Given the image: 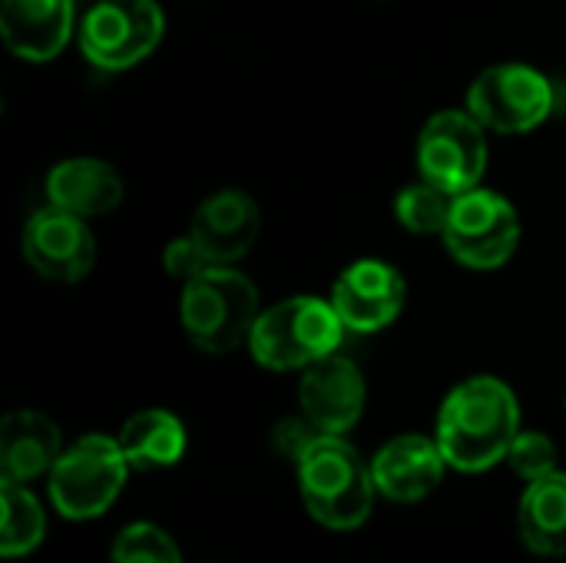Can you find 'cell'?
Listing matches in <instances>:
<instances>
[{
	"label": "cell",
	"mask_w": 566,
	"mask_h": 563,
	"mask_svg": "<svg viewBox=\"0 0 566 563\" xmlns=\"http://www.w3.org/2000/svg\"><path fill=\"white\" fill-rule=\"evenodd\" d=\"M521 435V405L514 392L491 375L461 382L438 411V445L451 468L464 475L491 471L507 458Z\"/></svg>",
	"instance_id": "cell-1"
},
{
	"label": "cell",
	"mask_w": 566,
	"mask_h": 563,
	"mask_svg": "<svg viewBox=\"0 0 566 563\" xmlns=\"http://www.w3.org/2000/svg\"><path fill=\"white\" fill-rule=\"evenodd\" d=\"M298 488L308 514L328 531H355L371 518L375 478L345 435H318L298 458Z\"/></svg>",
	"instance_id": "cell-2"
},
{
	"label": "cell",
	"mask_w": 566,
	"mask_h": 563,
	"mask_svg": "<svg viewBox=\"0 0 566 563\" xmlns=\"http://www.w3.org/2000/svg\"><path fill=\"white\" fill-rule=\"evenodd\" d=\"M259 319V292L252 279L235 269L212 265L199 279L182 285L179 322L186 338L209 355H229L249 345Z\"/></svg>",
	"instance_id": "cell-3"
},
{
	"label": "cell",
	"mask_w": 566,
	"mask_h": 563,
	"mask_svg": "<svg viewBox=\"0 0 566 563\" xmlns=\"http://www.w3.org/2000/svg\"><path fill=\"white\" fill-rule=\"evenodd\" d=\"M342 335L345 322L338 319L332 302H322L315 295H295L259 312L249 348L262 368L305 372L308 365L335 355Z\"/></svg>",
	"instance_id": "cell-4"
},
{
	"label": "cell",
	"mask_w": 566,
	"mask_h": 563,
	"mask_svg": "<svg viewBox=\"0 0 566 563\" xmlns=\"http://www.w3.org/2000/svg\"><path fill=\"white\" fill-rule=\"evenodd\" d=\"M129 475V461L116 438L86 435L63 448L50 471L53 508L70 521H93L113 508Z\"/></svg>",
	"instance_id": "cell-5"
},
{
	"label": "cell",
	"mask_w": 566,
	"mask_h": 563,
	"mask_svg": "<svg viewBox=\"0 0 566 563\" xmlns=\"http://www.w3.org/2000/svg\"><path fill=\"white\" fill-rule=\"evenodd\" d=\"M166 30L156 0H99L80 20V50L99 70H129L146 60Z\"/></svg>",
	"instance_id": "cell-6"
},
{
	"label": "cell",
	"mask_w": 566,
	"mask_h": 563,
	"mask_svg": "<svg viewBox=\"0 0 566 563\" xmlns=\"http://www.w3.org/2000/svg\"><path fill=\"white\" fill-rule=\"evenodd\" d=\"M441 239L461 265L501 269L521 242V216L511 199L491 189H468L454 196Z\"/></svg>",
	"instance_id": "cell-7"
},
{
	"label": "cell",
	"mask_w": 566,
	"mask_h": 563,
	"mask_svg": "<svg viewBox=\"0 0 566 563\" xmlns=\"http://www.w3.org/2000/svg\"><path fill=\"white\" fill-rule=\"evenodd\" d=\"M554 110L551 80L527 63L488 66L468 90V113L494 133H531Z\"/></svg>",
	"instance_id": "cell-8"
},
{
	"label": "cell",
	"mask_w": 566,
	"mask_h": 563,
	"mask_svg": "<svg viewBox=\"0 0 566 563\" xmlns=\"http://www.w3.org/2000/svg\"><path fill=\"white\" fill-rule=\"evenodd\" d=\"M418 169L421 179L451 196L478 189L488 169L484 126L468 110L434 113L418 136Z\"/></svg>",
	"instance_id": "cell-9"
},
{
	"label": "cell",
	"mask_w": 566,
	"mask_h": 563,
	"mask_svg": "<svg viewBox=\"0 0 566 563\" xmlns=\"http://www.w3.org/2000/svg\"><path fill=\"white\" fill-rule=\"evenodd\" d=\"M23 259L50 282H80L96 262V242L83 216L46 206L23 229Z\"/></svg>",
	"instance_id": "cell-10"
},
{
	"label": "cell",
	"mask_w": 566,
	"mask_h": 563,
	"mask_svg": "<svg viewBox=\"0 0 566 563\" xmlns=\"http://www.w3.org/2000/svg\"><path fill=\"white\" fill-rule=\"evenodd\" d=\"M408 282L405 275L381 259L352 262L332 285V305L348 332H381L405 309Z\"/></svg>",
	"instance_id": "cell-11"
},
{
	"label": "cell",
	"mask_w": 566,
	"mask_h": 563,
	"mask_svg": "<svg viewBox=\"0 0 566 563\" xmlns=\"http://www.w3.org/2000/svg\"><path fill=\"white\" fill-rule=\"evenodd\" d=\"M298 405L322 435H348L365 411L361 368L338 352L308 365L298 382Z\"/></svg>",
	"instance_id": "cell-12"
},
{
	"label": "cell",
	"mask_w": 566,
	"mask_h": 563,
	"mask_svg": "<svg viewBox=\"0 0 566 563\" xmlns=\"http://www.w3.org/2000/svg\"><path fill=\"white\" fill-rule=\"evenodd\" d=\"M448 458L438 445V438L424 435H401L391 438L371 461V478L381 498L398 504L424 501L444 478Z\"/></svg>",
	"instance_id": "cell-13"
},
{
	"label": "cell",
	"mask_w": 566,
	"mask_h": 563,
	"mask_svg": "<svg viewBox=\"0 0 566 563\" xmlns=\"http://www.w3.org/2000/svg\"><path fill=\"white\" fill-rule=\"evenodd\" d=\"M259 229H262L259 202L242 189H219L199 202L189 236L209 252L216 265H232L255 246Z\"/></svg>",
	"instance_id": "cell-14"
},
{
	"label": "cell",
	"mask_w": 566,
	"mask_h": 563,
	"mask_svg": "<svg viewBox=\"0 0 566 563\" xmlns=\"http://www.w3.org/2000/svg\"><path fill=\"white\" fill-rule=\"evenodd\" d=\"M73 0H3L0 37L3 46L30 63H46L63 53L73 37Z\"/></svg>",
	"instance_id": "cell-15"
},
{
	"label": "cell",
	"mask_w": 566,
	"mask_h": 563,
	"mask_svg": "<svg viewBox=\"0 0 566 563\" xmlns=\"http://www.w3.org/2000/svg\"><path fill=\"white\" fill-rule=\"evenodd\" d=\"M46 202L83 219L106 216L123 202V179L106 159L73 156L50 169Z\"/></svg>",
	"instance_id": "cell-16"
},
{
	"label": "cell",
	"mask_w": 566,
	"mask_h": 563,
	"mask_svg": "<svg viewBox=\"0 0 566 563\" xmlns=\"http://www.w3.org/2000/svg\"><path fill=\"white\" fill-rule=\"evenodd\" d=\"M63 455L60 428L40 411H10L0 421V481L27 484L53 471Z\"/></svg>",
	"instance_id": "cell-17"
},
{
	"label": "cell",
	"mask_w": 566,
	"mask_h": 563,
	"mask_svg": "<svg viewBox=\"0 0 566 563\" xmlns=\"http://www.w3.org/2000/svg\"><path fill=\"white\" fill-rule=\"evenodd\" d=\"M521 541L531 554L564 557L566 554V475L554 471L531 481L517 508Z\"/></svg>",
	"instance_id": "cell-18"
},
{
	"label": "cell",
	"mask_w": 566,
	"mask_h": 563,
	"mask_svg": "<svg viewBox=\"0 0 566 563\" xmlns=\"http://www.w3.org/2000/svg\"><path fill=\"white\" fill-rule=\"evenodd\" d=\"M119 448L129 468H172L186 455V428L176 415L163 408L136 411L119 428Z\"/></svg>",
	"instance_id": "cell-19"
},
{
	"label": "cell",
	"mask_w": 566,
	"mask_h": 563,
	"mask_svg": "<svg viewBox=\"0 0 566 563\" xmlns=\"http://www.w3.org/2000/svg\"><path fill=\"white\" fill-rule=\"evenodd\" d=\"M46 534V514L27 484L0 481V554L23 557L40 548Z\"/></svg>",
	"instance_id": "cell-20"
},
{
	"label": "cell",
	"mask_w": 566,
	"mask_h": 563,
	"mask_svg": "<svg viewBox=\"0 0 566 563\" xmlns=\"http://www.w3.org/2000/svg\"><path fill=\"white\" fill-rule=\"evenodd\" d=\"M451 202L454 196L431 186L428 179L405 186L395 199V216L398 222L415 232V236H444L448 216H451Z\"/></svg>",
	"instance_id": "cell-21"
},
{
	"label": "cell",
	"mask_w": 566,
	"mask_h": 563,
	"mask_svg": "<svg viewBox=\"0 0 566 563\" xmlns=\"http://www.w3.org/2000/svg\"><path fill=\"white\" fill-rule=\"evenodd\" d=\"M113 563H182V554L163 528L129 524L113 544Z\"/></svg>",
	"instance_id": "cell-22"
},
{
	"label": "cell",
	"mask_w": 566,
	"mask_h": 563,
	"mask_svg": "<svg viewBox=\"0 0 566 563\" xmlns=\"http://www.w3.org/2000/svg\"><path fill=\"white\" fill-rule=\"evenodd\" d=\"M507 465L531 484L557 471V448L544 431H521L507 451Z\"/></svg>",
	"instance_id": "cell-23"
},
{
	"label": "cell",
	"mask_w": 566,
	"mask_h": 563,
	"mask_svg": "<svg viewBox=\"0 0 566 563\" xmlns=\"http://www.w3.org/2000/svg\"><path fill=\"white\" fill-rule=\"evenodd\" d=\"M163 265L172 279H179L182 285L199 279L202 272H209L216 262L209 259V252L192 239V236H182V239H172L163 252Z\"/></svg>",
	"instance_id": "cell-24"
},
{
	"label": "cell",
	"mask_w": 566,
	"mask_h": 563,
	"mask_svg": "<svg viewBox=\"0 0 566 563\" xmlns=\"http://www.w3.org/2000/svg\"><path fill=\"white\" fill-rule=\"evenodd\" d=\"M318 435H322V431H318L305 415H302V418H285V421L275 425L272 445H275L279 455H285V458H292V461L298 465V458L312 448V441H315Z\"/></svg>",
	"instance_id": "cell-25"
}]
</instances>
